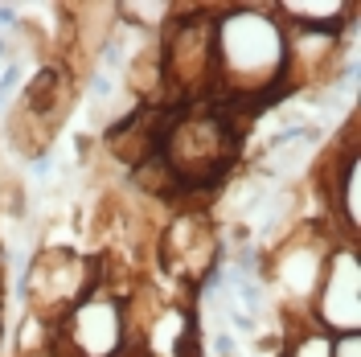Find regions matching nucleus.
<instances>
[{"mask_svg":"<svg viewBox=\"0 0 361 357\" xmlns=\"http://www.w3.org/2000/svg\"><path fill=\"white\" fill-rule=\"evenodd\" d=\"M4 275H8V250H4V243H0V304H4Z\"/></svg>","mask_w":361,"mask_h":357,"instance_id":"9b49d317","label":"nucleus"},{"mask_svg":"<svg viewBox=\"0 0 361 357\" xmlns=\"http://www.w3.org/2000/svg\"><path fill=\"white\" fill-rule=\"evenodd\" d=\"M275 17L283 25H308V29H345V25L357 21V4H345V0H288V4H275Z\"/></svg>","mask_w":361,"mask_h":357,"instance_id":"6e6552de","label":"nucleus"},{"mask_svg":"<svg viewBox=\"0 0 361 357\" xmlns=\"http://www.w3.org/2000/svg\"><path fill=\"white\" fill-rule=\"evenodd\" d=\"M33 357H62L58 349H45V353H33Z\"/></svg>","mask_w":361,"mask_h":357,"instance_id":"ddd939ff","label":"nucleus"},{"mask_svg":"<svg viewBox=\"0 0 361 357\" xmlns=\"http://www.w3.org/2000/svg\"><path fill=\"white\" fill-rule=\"evenodd\" d=\"M0 353H4V316H0Z\"/></svg>","mask_w":361,"mask_h":357,"instance_id":"f8f14e48","label":"nucleus"},{"mask_svg":"<svg viewBox=\"0 0 361 357\" xmlns=\"http://www.w3.org/2000/svg\"><path fill=\"white\" fill-rule=\"evenodd\" d=\"M157 250H160V267L169 271V279L202 288L205 279L218 271L222 234H218V226H214V218L205 210H177L157 230Z\"/></svg>","mask_w":361,"mask_h":357,"instance_id":"423d86ee","label":"nucleus"},{"mask_svg":"<svg viewBox=\"0 0 361 357\" xmlns=\"http://www.w3.org/2000/svg\"><path fill=\"white\" fill-rule=\"evenodd\" d=\"M279 357H329V337L316 329H292L279 341Z\"/></svg>","mask_w":361,"mask_h":357,"instance_id":"1a4fd4ad","label":"nucleus"},{"mask_svg":"<svg viewBox=\"0 0 361 357\" xmlns=\"http://www.w3.org/2000/svg\"><path fill=\"white\" fill-rule=\"evenodd\" d=\"M99 284V259L78 255L74 246H42L25 271V313L58 320Z\"/></svg>","mask_w":361,"mask_h":357,"instance_id":"39448f33","label":"nucleus"},{"mask_svg":"<svg viewBox=\"0 0 361 357\" xmlns=\"http://www.w3.org/2000/svg\"><path fill=\"white\" fill-rule=\"evenodd\" d=\"M54 349L62 357H123L132 349L123 296L94 284L54 320Z\"/></svg>","mask_w":361,"mask_h":357,"instance_id":"20e7f679","label":"nucleus"},{"mask_svg":"<svg viewBox=\"0 0 361 357\" xmlns=\"http://www.w3.org/2000/svg\"><path fill=\"white\" fill-rule=\"evenodd\" d=\"M160 70H164V103H202L214 90V13L209 8H177V17L157 37Z\"/></svg>","mask_w":361,"mask_h":357,"instance_id":"7ed1b4c3","label":"nucleus"},{"mask_svg":"<svg viewBox=\"0 0 361 357\" xmlns=\"http://www.w3.org/2000/svg\"><path fill=\"white\" fill-rule=\"evenodd\" d=\"M329 357H361V333L329 337Z\"/></svg>","mask_w":361,"mask_h":357,"instance_id":"9d476101","label":"nucleus"},{"mask_svg":"<svg viewBox=\"0 0 361 357\" xmlns=\"http://www.w3.org/2000/svg\"><path fill=\"white\" fill-rule=\"evenodd\" d=\"M243 132L222 103H180L164 111L157 157L177 177L180 193H209L238 160Z\"/></svg>","mask_w":361,"mask_h":357,"instance_id":"f03ea898","label":"nucleus"},{"mask_svg":"<svg viewBox=\"0 0 361 357\" xmlns=\"http://www.w3.org/2000/svg\"><path fill=\"white\" fill-rule=\"evenodd\" d=\"M214 90L226 103H263L288 90V45L275 4L214 13Z\"/></svg>","mask_w":361,"mask_h":357,"instance_id":"f257e3e1","label":"nucleus"},{"mask_svg":"<svg viewBox=\"0 0 361 357\" xmlns=\"http://www.w3.org/2000/svg\"><path fill=\"white\" fill-rule=\"evenodd\" d=\"M308 329L324 337L361 333V255L357 243H337L329 250V263L320 275L312 304H308Z\"/></svg>","mask_w":361,"mask_h":357,"instance_id":"0eeeda50","label":"nucleus"}]
</instances>
